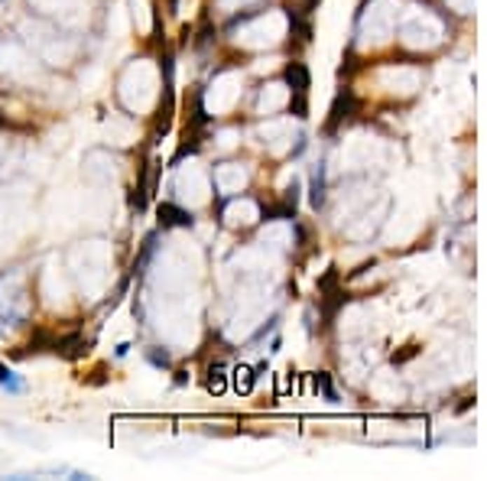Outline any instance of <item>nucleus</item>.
Instances as JSON below:
<instances>
[{
    "label": "nucleus",
    "mask_w": 487,
    "mask_h": 481,
    "mask_svg": "<svg viewBox=\"0 0 487 481\" xmlns=\"http://www.w3.org/2000/svg\"><path fill=\"white\" fill-rule=\"evenodd\" d=\"M156 218H160L163 231H166V228H192V224H195L192 212L179 208L176 202H160V208H156Z\"/></svg>",
    "instance_id": "2"
},
{
    "label": "nucleus",
    "mask_w": 487,
    "mask_h": 481,
    "mask_svg": "<svg viewBox=\"0 0 487 481\" xmlns=\"http://www.w3.org/2000/svg\"><path fill=\"white\" fill-rule=\"evenodd\" d=\"M205 387L212 393H224L228 391V367L224 365H212L208 367V381H205Z\"/></svg>",
    "instance_id": "9"
},
{
    "label": "nucleus",
    "mask_w": 487,
    "mask_h": 481,
    "mask_svg": "<svg viewBox=\"0 0 487 481\" xmlns=\"http://www.w3.org/2000/svg\"><path fill=\"white\" fill-rule=\"evenodd\" d=\"M163 98L156 107V121H153V137L163 140V137L172 130V117H176V55L166 53L163 55Z\"/></svg>",
    "instance_id": "1"
},
{
    "label": "nucleus",
    "mask_w": 487,
    "mask_h": 481,
    "mask_svg": "<svg viewBox=\"0 0 487 481\" xmlns=\"http://www.w3.org/2000/svg\"><path fill=\"white\" fill-rule=\"evenodd\" d=\"M312 208H322L325 205V166H315V170H312Z\"/></svg>",
    "instance_id": "7"
},
{
    "label": "nucleus",
    "mask_w": 487,
    "mask_h": 481,
    "mask_svg": "<svg viewBox=\"0 0 487 481\" xmlns=\"http://www.w3.org/2000/svg\"><path fill=\"white\" fill-rule=\"evenodd\" d=\"M315 4H319V0H306V7H309V10H312V7H315Z\"/></svg>",
    "instance_id": "17"
},
{
    "label": "nucleus",
    "mask_w": 487,
    "mask_h": 481,
    "mask_svg": "<svg viewBox=\"0 0 487 481\" xmlns=\"http://www.w3.org/2000/svg\"><path fill=\"white\" fill-rule=\"evenodd\" d=\"M0 391H7V393H23V381H20L13 371H10L4 361H0Z\"/></svg>",
    "instance_id": "11"
},
{
    "label": "nucleus",
    "mask_w": 487,
    "mask_h": 481,
    "mask_svg": "<svg viewBox=\"0 0 487 481\" xmlns=\"http://www.w3.org/2000/svg\"><path fill=\"white\" fill-rule=\"evenodd\" d=\"M156 238H160V234H156V231H150V234H146V238H143L140 257L133 260V273H137V276L143 273V267H146V264H150V257H153V254H156Z\"/></svg>",
    "instance_id": "8"
},
{
    "label": "nucleus",
    "mask_w": 487,
    "mask_h": 481,
    "mask_svg": "<svg viewBox=\"0 0 487 481\" xmlns=\"http://www.w3.org/2000/svg\"><path fill=\"white\" fill-rule=\"evenodd\" d=\"M355 107V98H351V91H341L335 98V104H331V117H328V130H335L341 121L348 117V111Z\"/></svg>",
    "instance_id": "6"
},
{
    "label": "nucleus",
    "mask_w": 487,
    "mask_h": 481,
    "mask_svg": "<svg viewBox=\"0 0 487 481\" xmlns=\"http://www.w3.org/2000/svg\"><path fill=\"white\" fill-rule=\"evenodd\" d=\"M169 13H179V0H169Z\"/></svg>",
    "instance_id": "16"
},
{
    "label": "nucleus",
    "mask_w": 487,
    "mask_h": 481,
    "mask_svg": "<svg viewBox=\"0 0 487 481\" xmlns=\"http://www.w3.org/2000/svg\"><path fill=\"white\" fill-rule=\"evenodd\" d=\"M146 198H150V160L140 166V179L133 186V196H130V205L137 208V215L146 212Z\"/></svg>",
    "instance_id": "4"
},
{
    "label": "nucleus",
    "mask_w": 487,
    "mask_h": 481,
    "mask_svg": "<svg viewBox=\"0 0 487 481\" xmlns=\"http://www.w3.org/2000/svg\"><path fill=\"white\" fill-rule=\"evenodd\" d=\"M55 355L65 358V361H78V358L88 355V339H85L81 332L59 335V341H55Z\"/></svg>",
    "instance_id": "3"
},
{
    "label": "nucleus",
    "mask_w": 487,
    "mask_h": 481,
    "mask_svg": "<svg viewBox=\"0 0 487 481\" xmlns=\"http://www.w3.org/2000/svg\"><path fill=\"white\" fill-rule=\"evenodd\" d=\"M283 79H286V85H289V91L306 95V91H309L312 75H309V69H306L302 62H289V65H286V72H283Z\"/></svg>",
    "instance_id": "5"
},
{
    "label": "nucleus",
    "mask_w": 487,
    "mask_h": 481,
    "mask_svg": "<svg viewBox=\"0 0 487 481\" xmlns=\"http://www.w3.org/2000/svg\"><path fill=\"white\" fill-rule=\"evenodd\" d=\"M146 361H150L153 367H172V355H169L166 348H150V351H146Z\"/></svg>",
    "instance_id": "12"
},
{
    "label": "nucleus",
    "mask_w": 487,
    "mask_h": 481,
    "mask_svg": "<svg viewBox=\"0 0 487 481\" xmlns=\"http://www.w3.org/2000/svg\"><path fill=\"white\" fill-rule=\"evenodd\" d=\"M315 387L325 393V400L338 403V393H335V387H331V381H328V374H315Z\"/></svg>",
    "instance_id": "13"
},
{
    "label": "nucleus",
    "mask_w": 487,
    "mask_h": 481,
    "mask_svg": "<svg viewBox=\"0 0 487 481\" xmlns=\"http://www.w3.org/2000/svg\"><path fill=\"white\" fill-rule=\"evenodd\" d=\"M188 384V371H176V387H186Z\"/></svg>",
    "instance_id": "14"
},
{
    "label": "nucleus",
    "mask_w": 487,
    "mask_h": 481,
    "mask_svg": "<svg viewBox=\"0 0 487 481\" xmlns=\"http://www.w3.org/2000/svg\"><path fill=\"white\" fill-rule=\"evenodd\" d=\"M254 384H257V374H254L250 367H234V391L250 393L254 391Z\"/></svg>",
    "instance_id": "10"
},
{
    "label": "nucleus",
    "mask_w": 487,
    "mask_h": 481,
    "mask_svg": "<svg viewBox=\"0 0 487 481\" xmlns=\"http://www.w3.org/2000/svg\"><path fill=\"white\" fill-rule=\"evenodd\" d=\"M127 351H130V345H127V341H121V345H117V358H124Z\"/></svg>",
    "instance_id": "15"
}]
</instances>
